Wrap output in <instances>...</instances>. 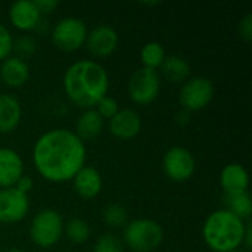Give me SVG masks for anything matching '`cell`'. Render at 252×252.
Wrapping results in <instances>:
<instances>
[{
    "instance_id": "6da1fadb",
    "label": "cell",
    "mask_w": 252,
    "mask_h": 252,
    "mask_svg": "<svg viewBox=\"0 0 252 252\" xmlns=\"http://www.w3.org/2000/svg\"><path fill=\"white\" fill-rule=\"evenodd\" d=\"M86 145L68 128H53L41 134L32 148V164L47 182L63 183L86 165Z\"/></svg>"
},
{
    "instance_id": "7a4b0ae2",
    "label": "cell",
    "mask_w": 252,
    "mask_h": 252,
    "mask_svg": "<svg viewBox=\"0 0 252 252\" xmlns=\"http://www.w3.org/2000/svg\"><path fill=\"white\" fill-rule=\"evenodd\" d=\"M66 97L78 108L93 109L102 97L108 96L109 75L96 61L81 59L72 62L62 78Z\"/></svg>"
},
{
    "instance_id": "3957f363",
    "label": "cell",
    "mask_w": 252,
    "mask_h": 252,
    "mask_svg": "<svg viewBox=\"0 0 252 252\" xmlns=\"http://www.w3.org/2000/svg\"><path fill=\"white\" fill-rule=\"evenodd\" d=\"M247 224L227 210L211 213L202 226V236L214 252L238 251L244 245Z\"/></svg>"
},
{
    "instance_id": "277c9868",
    "label": "cell",
    "mask_w": 252,
    "mask_h": 252,
    "mask_svg": "<svg viewBox=\"0 0 252 252\" xmlns=\"http://www.w3.org/2000/svg\"><path fill=\"white\" fill-rule=\"evenodd\" d=\"M124 244L134 252L155 251L164 241L161 224L152 219H136L124 226Z\"/></svg>"
},
{
    "instance_id": "5b68a950",
    "label": "cell",
    "mask_w": 252,
    "mask_h": 252,
    "mask_svg": "<svg viewBox=\"0 0 252 252\" xmlns=\"http://www.w3.org/2000/svg\"><path fill=\"white\" fill-rule=\"evenodd\" d=\"M63 235L62 216L52 208L37 213L30 224V238L38 248L47 250L56 245Z\"/></svg>"
},
{
    "instance_id": "8992f818",
    "label": "cell",
    "mask_w": 252,
    "mask_h": 252,
    "mask_svg": "<svg viewBox=\"0 0 252 252\" xmlns=\"http://www.w3.org/2000/svg\"><path fill=\"white\" fill-rule=\"evenodd\" d=\"M87 27L84 21L75 16H66L59 19L52 28V43L62 52L71 53L86 44Z\"/></svg>"
},
{
    "instance_id": "52a82bcc",
    "label": "cell",
    "mask_w": 252,
    "mask_h": 252,
    "mask_svg": "<svg viewBox=\"0 0 252 252\" xmlns=\"http://www.w3.org/2000/svg\"><path fill=\"white\" fill-rule=\"evenodd\" d=\"M214 97V84L205 77L188 78L179 93V102L183 111L198 112L205 109Z\"/></svg>"
},
{
    "instance_id": "ba28073f",
    "label": "cell",
    "mask_w": 252,
    "mask_h": 252,
    "mask_svg": "<svg viewBox=\"0 0 252 252\" xmlns=\"http://www.w3.org/2000/svg\"><path fill=\"white\" fill-rule=\"evenodd\" d=\"M161 90V77L158 71L139 68L128 80V96L137 105L152 103Z\"/></svg>"
},
{
    "instance_id": "9c48e42d",
    "label": "cell",
    "mask_w": 252,
    "mask_h": 252,
    "mask_svg": "<svg viewBox=\"0 0 252 252\" xmlns=\"http://www.w3.org/2000/svg\"><path fill=\"white\" fill-rule=\"evenodd\" d=\"M195 168L196 162L192 152L183 146H173L164 154L162 170L165 176L173 182H188L193 176Z\"/></svg>"
},
{
    "instance_id": "30bf717a",
    "label": "cell",
    "mask_w": 252,
    "mask_h": 252,
    "mask_svg": "<svg viewBox=\"0 0 252 252\" xmlns=\"http://www.w3.org/2000/svg\"><path fill=\"white\" fill-rule=\"evenodd\" d=\"M30 210L28 195L15 188L0 189V223L15 224L25 219Z\"/></svg>"
},
{
    "instance_id": "8fae6325",
    "label": "cell",
    "mask_w": 252,
    "mask_h": 252,
    "mask_svg": "<svg viewBox=\"0 0 252 252\" xmlns=\"http://www.w3.org/2000/svg\"><path fill=\"white\" fill-rule=\"evenodd\" d=\"M87 50L96 58H108L118 47V32L109 25H97L87 32Z\"/></svg>"
},
{
    "instance_id": "7c38bea8",
    "label": "cell",
    "mask_w": 252,
    "mask_h": 252,
    "mask_svg": "<svg viewBox=\"0 0 252 252\" xmlns=\"http://www.w3.org/2000/svg\"><path fill=\"white\" fill-rule=\"evenodd\" d=\"M43 16L34 0H18L9 7V21L19 31H32L38 27Z\"/></svg>"
},
{
    "instance_id": "4fadbf2b",
    "label": "cell",
    "mask_w": 252,
    "mask_h": 252,
    "mask_svg": "<svg viewBox=\"0 0 252 252\" xmlns=\"http://www.w3.org/2000/svg\"><path fill=\"white\" fill-rule=\"evenodd\" d=\"M140 130H142V118L134 109L130 108L120 109L109 120V131L117 139L131 140L140 133Z\"/></svg>"
},
{
    "instance_id": "5bb4252c",
    "label": "cell",
    "mask_w": 252,
    "mask_h": 252,
    "mask_svg": "<svg viewBox=\"0 0 252 252\" xmlns=\"http://www.w3.org/2000/svg\"><path fill=\"white\" fill-rule=\"evenodd\" d=\"M24 176V161L12 148H0V189L13 188Z\"/></svg>"
},
{
    "instance_id": "9a60e30c",
    "label": "cell",
    "mask_w": 252,
    "mask_h": 252,
    "mask_svg": "<svg viewBox=\"0 0 252 252\" xmlns=\"http://www.w3.org/2000/svg\"><path fill=\"white\" fill-rule=\"evenodd\" d=\"M71 182H72L74 192L81 199H86V201L96 198L100 193L102 186H103L100 173L94 167H89V165H84L74 176V179Z\"/></svg>"
},
{
    "instance_id": "2e32d148",
    "label": "cell",
    "mask_w": 252,
    "mask_h": 252,
    "mask_svg": "<svg viewBox=\"0 0 252 252\" xmlns=\"http://www.w3.org/2000/svg\"><path fill=\"white\" fill-rule=\"evenodd\" d=\"M0 80L7 87H22L30 80V65L25 59L18 56L6 58L0 65Z\"/></svg>"
},
{
    "instance_id": "e0dca14e",
    "label": "cell",
    "mask_w": 252,
    "mask_h": 252,
    "mask_svg": "<svg viewBox=\"0 0 252 252\" xmlns=\"http://www.w3.org/2000/svg\"><path fill=\"white\" fill-rule=\"evenodd\" d=\"M220 185L226 195H238L248 192L250 174L247 168L238 162L227 164L220 173Z\"/></svg>"
},
{
    "instance_id": "ac0fdd59",
    "label": "cell",
    "mask_w": 252,
    "mask_h": 252,
    "mask_svg": "<svg viewBox=\"0 0 252 252\" xmlns=\"http://www.w3.org/2000/svg\"><path fill=\"white\" fill-rule=\"evenodd\" d=\"M22 118V106L16 96L10 93L0 94V133L9 134L15 131Z\"/></svg>"
},
{
    "instance_id": "d6986e66",
    "label": "cell",
    "mask_w": 252,
    "mask_h": 252,
    "mask_svg": "<svg viewBox=\"0 0 252 252\" xmlns=\"http://www.w3.org/2000/svg\"><path fill=\"white\" fill-rule=\"evenodd\" d=\"M102 130H103V120L93 108V109H84V112L78 117L74 133L80 137V140L87 142L96 139L102 133Z\"/></svg>"
},
{
    "instance_id": "ffe728a7",
    "label": "cell",
    "mask_w": 252,
    "mask_h": 252,
    "mask_svg": "<svg viewBox=\"0 0 252 252\" xmlns=\"http://www.w3.org/2000/svg\"><path fill=\"white\" fill-rule=\"evenodd\" d=\"M162 75L170 83H185L190 75V65L188 61L177 55L165 56L162 65L159 66Z\"/></svg>"
},
{
    "instance_id": "44dd1931",
    "label": "cell",
    "mask_w": 252,
    "mask_h": 252,
    "mask_svg": "<svg viewBox=\"0 0 252 252\" xmlns=\"http://www.w3.org/2000/svg\"><path fill=\"white\" fill-rule=\"evenodd\" d=\"M224 204L227 211L236 216L241 220H248L252 214V199L248 192L238 193V195H226Z\"/></svg>"
},
{
    "instance_id": "7402d4cb",
    "label": "cell",
    "mask_w": 252,
    "mask_h": 252,
    "mask_svg": "<svg viewBox=\"0 0 252 252\" xmlns=\"http://www.w3.org/2000/svg\"><path fill=\"white\" fill-rule=\"evenodd\" d=\"M165 56H167L165 55V49L158 41H149L140 50L142 66L148 68V69H154V71H157L162 65Z\"/></svg>"
},
{
    "instance_id": "603a6c76",
    "label": "cell",
    "mask_w": 252,
    "mask_h": 252,
    "mask_svg": "<svg viewBox=\"0 0 252 252\" xmlns=\"http://www.w3.org/2000/svg\"><path fill=\"white\" fill-rule=\"evenodd\" d=\"M63 232H65L66 239L77 245L84 244L90 236V227H89L87 221H84L83 219H78V217L68 220L63 224Z\"/></svg>"
},
{
    "instance_id": "cb8c5ba5",
    "label": "cell",
    "mask_w": 252,
    "mask_h": 252,
    "mask_svg": "<svg viewBox=\"0 0 252 252\" xmlns=\"http://www.w3.org/2000/svg\"><path fill=\"white\" fill-rule=\"evenodd\" d=\"M103 221L108 227L120 229L127 224V210L120 204H109L103 210Z\"/></svg>"
},
{
    "instance_id": "d4e9b609",
    "label": "cell",
    "mask_w": 252,
    "mask_h": 252,
    "mask_svg": "<svg viewBox=\"0 0 252 252\" xmlns=\"http://www.w3.org/2000/svg\"><path fill=\"white\" fill-rule=\"evenodd\" d=\"M93 252H123V242L118 236L105 233L94 242Z\"/></svg>"
},
{
    "instance_id": "484cf974",
    "label": "cell",
    "mask_w": 252,
    "mask_h": 252,
    "mask_svg": "<svg viewBox=\"0 0 252 252\" xmlns=\"http://www.w3.org/2000/svg\"><path fill=\"white\" fill-rule=\"evenodd\" d=\"M12 50H15L18 53V58H27L35 53L37 50V43L31 35H21L16 40H13V47Z\"/></svg>"
},
{
    "instance_id": "4316f807",
    "label": "cell",
    "mask_w": 252,
    "mask_h": 252,
    "mask_svg": "<svg viewBox=\"0 0 252 252\" xmlns=\"http://www.w3.org/2000/svg\"><path fill=\"white\" fill-rule=\"evenodd\" d=\"M94 109L97 111V114L102 117V120H111L118 111H120V105L118 102L111 97V96H105L100 99V102L94 106Z\"/></svg>"
},
{
    "instance_id": "83f0119b",
    "label": "cell",
    "mask_w": 252,
    "mask_h": 252,
    "mask_svg": "<svg viewBox=\"0 0 252 252\" xmlns=\"http://www.w3.org/2000/svg\"><path fill=\"white\" fill-rule=\"evenodd\" d=\"M13 47V37L10 31L4 27V24L0 22V62H3L6 58L10 56Z\"/></svg>"
},
{
    "instance_id": "f1b7e54d",
    "label": "cell",
    "mask_w": 252,
    "mask_h": 252,
    "mask_svg": "<svg viewBox=\"0 0 252 252\" xmlns=\"http://www.w3.org/2000/svg\"><path fill=\"white\" fill-rule=\"evenodd\" d=\"M238 30H239V35H241V38H244L247 43H250V41L252 40V15L251 13L245 15V16L239 21Z\"/></svg>"
},
{
    "instance_id": "f546056e",
    "label": "cell",
    "mask_w": 252,
    "mask_h": 252,
    "mask_svg": "<svg viewBox=\"0 0 252 252\" xmlns=\"http://www.w3.org/2000/svg\"><path fill=\"white\" fill-rule=\"evenodd\" d=\"M34 3L41 16H47V15L53 13L59 6L58 0H34Z\"/></svg>"
},
{
    "instance_id": "4dcf8cb0",
    "label": "cell",
    "mask_w": 252,
    "mask_h": 252,
    "mask_svg": "<svg viewBox=\"0 0 252 252\" xmlns=\"http://www.w3.org/2000/svg\"><path fill=\"white\" fill-rule=\"evenodd\" d=\"M32 186H34V182H32V179L30 177V176H22L18 182H16V185L13 186L15 189H18L19 192H22V193H25V195H28L30 192H31V189H32Z\"/></svg>"
},
{
    "instance_id": "1f68e13d",
    "label": "cell",
    "mask_w": 252,
    "mask_h": 252,
    "mask_svg": "<svg viewBox=\"0 0 252 252\" xmlns=\"http://www.w3.org/2000/svg\"><path fill=\"white\" fill-rule=\"evenodd\" d=\"M244 245L247 250H251L252 245V227L251 224H247V229H245V236H244Z\"/></svg>"
},
{
    "instance_id": "d6a6232c",
    "label": "cell",
    "mask_w": 252,
    "mask_h": 252,
    "mask_svg": "<svg viewBox=\"0 0 252 252\" xmlns=\"http://www.w3.org/2000/svg\"><path fill=\"white\" fill-rule=\"evenodd\" d=\"M176 120H177V123H182V124L188 123V121H189V112L182 109V112H179V114L176 115Z\"/></svg>"
},
{
    "instance_id": "836d02e7",
    "label": "cell",
    "mask_w": 252,
    "mask_h": 252,
    "mask_svg": "<svg viewBox=\"0 0 252 252\" xmlns=\"http://www.w3.org/2000/svg\"><path fill=\"white\" fill-rule=\"evenodd\" d=\"M6 252H22L21 250H18V248H12V250H9V251Z\"/></svg>"
},
{
    "instance_id": "e575fe53",
    "label": "cell",
    "mask_w": 252,
    "mask_h": 252,
    "mask_svg": "<svg viewBox=\"0 0 252 252\" xmlns=\"http://www.w3.org/2000/svg\"><path fill=\"white\" fill-rule=\"evenodd\" d=\"M232 252H239V251H232Z\"/></svg>"
}]
</instances>
